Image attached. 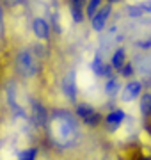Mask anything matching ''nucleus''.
<instances>
[{
    "label": "nucleus",
    "mask_w": 151,
    "mask_h": 160,
    "mask_svg": "<svg viewBox=\"0 0 151 160\" xmlns=\"http://www.w3.org/2000/svg\"><path fill=\"white\" fill-rule=\"evenodd\" d=\"M123 121H124V114H123L121 110H116V112H112V114L107 118V123H109V126H110L112 130H116Z\"/></svg>",
    "instance_id": "nucleus-11"
},
{
    "label": "nucleus",
    "mask_w": 151,
    "mask_h": 160,
    "mask_svg": "<svg viewBox=\"0 0 151 160\" xmlns=\"http://www.w3.org/2000/svg\"><path fill=\"white\" fill-rule=\"evenodd\" d=\"M109 14H110V4H107V6H101L98 11L93 14V29L96 32H101L105 27V23L109 20Z\"/></svg>",
    "instance_id": "nucleus-6"
},
{
    "label": "nucleus",
    "mask_w": 151,
    "mask_h": 160,
    "mask_svg": "<svg viewBox=\"0 0 151 160\" xmlns=\"http://www.w3.org/2000/svg\"><path fill=\"white\" fill-rule=\"evenodd\" d=\"M30 109H32V119L37 123V125H46V112L43 109V105H39L37 102H34L30 105Z\"/></svg>",
    "instance_id": "nucleus-9"
},
{
    "label": "nucleus",
    "mask_w": 151,
    "mask_h": 160,
    "mask_svg": "<svg viewBox=\"0 0 151 160\" xmlns=\"http://www.w3.org/2000/svg\"><path fill=\"white\" fill-rule=\"evenodd\" d=\"M100 4H101V0H91V2H89V7H87V14L91 18H93V14L96 11H98L100 9Z\"/></svg>",
    "instance_id": "nucleus-16"
},
{
    "label": "nucleus",
    "mask_w": 151,
    "mask_h": 160,
    "mask_svg": "<svg viewBox=\"0 0 151 160\" xmlns=\"http://www.w3.org/2000/svg\"><path fill=\"white\" fill-rule=\"evenodd\" d=\"M135 69L142 75H149L151 73V57L148 55H139V57L135 59Z\"/></svg>",
    "instance_id": "nucleus-10"
},
{
    "label": "nucleus",
    "mask_w": 151,
    "mask_h": 160,
    "mask_svg": "<svg viewBox=\"0 0 151 160\" xmlns=\"http://www.w3.org/2000/svg\"><path fill=\"white\" fill-rule=\"evenodd\" d=\"M16 69L23 78H32L39 71V62L32 48H23L16 57Z\"/></svg>",
    "instance_id": "nucleus-2"
},
{
    "label": "nucleus",
    "mask_w": 151,
    "mask_h": 160,
    "mask_svg": "<svg viewBox=\"0 0 151 160\" xmlns=\"http://www.w3.org/2000/svg\"><path fill=\"white\" fill-rule=\"evenodd\" d=\"M78 114H80L82 118H85L87 121L94 119V110H93V107H89V105H80V107H78Z\"/></svg>",
    "instance_id": "nucleus-14"
},
{
    "label": "nucleus",
    "mask_w": 151,
    "mask_h": 160,
    "mask_svg": "<svg viewBox=\"0 0 151 160\" xmlns=\"http://www.w3.org/2000/svg\"><path fill=\"white\" fill-rule=\"evenodd\" d=\"M112 66L114 68H123L124 66V52L123 50H116L112 55Z\"/></svg>",
    "instance_id": "nucleus-13"
},
{
    "label": "nucleus",
    "mask_w": 151,
    "mask_h": 160,
    "mask_svg": "<svg viewBox=\"0 0 151 160\" xmlns=\"http://www.w3.org/2000/svg\"><path fill=\"white\" fill-rule=\"evenodd\" d=\"M140 91H142V86H140V82H137V80H132V82H128L126 86L123 87L121 91V100L124 103L128 102H134L135 98L140 96Z\"/></svg>",
    "instance_id": "nucleus-5"
},
{
    "label": "nucleus",
    "mask_w": 151,
    "mask_h": 160,
    "mask_svg": "<svg viewBox=\"0 0 151 160\" xmlns=\"http://www.w3.org/2000/svg\"><path fill=\"white\" fill-rule=\"evenodd\" d=\"M32 30H34V34L39 38V39H48L50 38V25H48L46 18H34V22H32Z\"/></svg>",
    "instance_id": "nucleus-8"
},
{
    "label": "nucleus",
    "mask_w": 151,
    "mask_h": 160,
    "mask_svg": "<svg viewBox=\"0 0 151 160\" xmlns=\"http://www.w3.org/2000/svg\"><path fill=\"white\" fill-rule=\"evenodd\" d=\"M123 36L119 34V29L117 27H110V29L107 30L105 34H101V38H100V50L98 52H109L112 50L114 46H117V43L121 41Z\"/></svg>",
    "instance_id": "nucleus-3"
},
{
    "label": "nucleus",
    "mask_w": 151,
    "mask_h": 160,
    "mask_svg": "<svg viewBox=\"0 0 151 160\" xmlns=\"http://www.w3.org/2000/svg\"><path fill=\"white\" fill-rule=\"evenodd\" d=\"M2 25H4V11H2V6H0V32H2Z\"/></svg>",
    "instance_id": "nucleus-18"
},
{
    "label": "nucleus",
    "mask_w": 151,
    "mask_h": 160,
    "mask_svg": "<svg viewBox=\"0 0 151 160\" xmlns=\"http://www.w3.org/2000/svg\"><path fill=\"white\" fill-rule=\"evenodd\" d=\"M62 91H64V94L70 98V100H75V98H76V91H78V78H76V73L73 71V69L64 77V80H62Z\"/></svg>",
    "instance_id": "nucleus-4"
},
{
    "label": "nucleus",
    "mask_w": 151,
    "mask_h": 160,
    "mask_svg": "<svg viewBox=\"0 0 151 160\" xmlns=\"http://www.w3.org/2000/svg\"><path fill=\"white\" fill-rule=\"evenodd\" d=\"M149 77H151V73H149Z\"/></svg>",
    "instance_id": "nucleus-19"
},
{
    "label": "nucleus",
    "mask_w": 151,
    "mask_h": 160,
    "mask_svg": "<svg viewBox=\"0 0 151 160\" xmlns=\"http://www.w3.org/2000/svg\"><path fill=\"white\" fill-rule=\"evenodd\" d=\"M128 16L130 18H135V20H139V18L146 16V14H151V0H142V2H137L134 6H130L126 9Z\"/></svg>",
    "instance_id": "nucleus-7"
},
{
    "label": "nucleus",
    "mask_w": 151,
    "mask_h": 160,
    "mask_svg": "<svg viewBox=\"0 0 151 160\" xmlns=\"http://www.w3.org/2000/svg\"><path fill=\"white\" fill-rule=\"evenodd\" d=\"M36 157V151L34 149H29V151H23V153L18 157V160H34Z\"/></svg>",
    "instance_id": "nucleus-17"
},
{
    "label": "nucleus",
    "mask_w": 151,
    "mask_h": 160,
    "mask_svg": "<svg viewBox=\"0 0 151 160\" xmlns=\"http://www.w3.org/2000/svg\"><path fill=\"white\" fill-rule=\"evenodd\" d=\"M50 130L55 144L61 148H73L80 139V126L70 112H57L50 119Z\"/></svg>",
    "instance_id": "nucleus-1"
},
{
    "label": "nucleus",
    "mask_w": 151,
    "mask_h": 160,
    "mask_svg": "<svg viewBox=\"0 0 151 160\" xmlns=\"http://www.w3.org/2000/svg\"><path fill=\"white\" fill-rule=\"evenodd\" d=\"M140 112L144 116H151V94H144L140 100Z\"/></svg>",
    "instance_id": "nucleus-12"
},
{
    "label": "nucleus",
    "mask_w": 151,
    "mask_h": 160,
    "mask_svg": "<svg viewBox=\"0 0 151 160\" xmlns=\"http://www.w3.org/2000/svg\"><path fill=\"white\" fill-rule=\"evenodd\" d=\"M107 94L109 96H116L117 92H119V84H117V80H114V78H110L109 82H107Z\"/></svg>",
    "instance_id": "nucleus-15"
}]
</instances>
